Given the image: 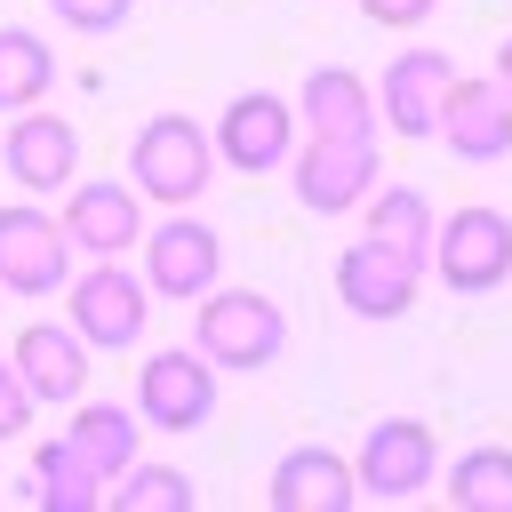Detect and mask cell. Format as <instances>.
<instances>
[{
    "label": "cell",
    "instance_id": "1",
    "mask_svg": "<svg viewBox=\"0 0 512 512\" xmlns=\"http://www.w3.org/2000/svg\"><path fill=\"white\" fill-rule=\"evenodd\" d=\"M192 352L216 376H256L288 352V312L264 288H208L192 312Z\"/></svg>",
    "mask_w": 512,
    "mask_h": 512
},
{
    "label": "cell",
    "instance_id": "2",
    "mask_svg": "<svg viewBox=\"0 0 512 512\" xmlns=\"http://www.w3.org/2000/svg\"><path fill=\"white\" fill-rule=\"evenodd\" d=\"M216 176V144L192 112H152L136 136H128V184L152 200V208H192Z\"/></svg>",
    "mask_w": 512,
    "mask_h": 512
},
{
    "label": "cell",
    "instance_id": "3",
    "mask_svg": "<svg viewBox=\"0 0 512 512\" xmlns=\"http://www.w3.org/2000/svg\"><path fill=\"white\" fill-rule=\"evenodd\" d=\"M352 480L376 504H408V496L440 488V440H432V424L424 416H376L360 432V448H352Z\"/></svg>",
    "mask_w": 512,
    "mask_h": 512
},
{
    "label": "cell",
    "instance_id": "4",
    "mask_svg": "<svg viewBox=\"0 0 512 512\" xmlns=\"http://www.w3.org/2000/svg\"><path fill=\"white\" fill-rule=\"evenodd\" d=\"M424 264L440 272L448 296H488V288H504V280H512V216H504V208H480V200L456 208V216H440Z\"/></svg>",
    "mask_w": 512,
    "mask_h": 512
},
{
    "label": "cell",
    "instance_id": "5",
    "mask_svg": "<svg viewBox=\"0 0 512 512\" xmlns=\"http://www.w3.org/2000/svg\"><path fill=\"white\" fill-rule=\"evenodd\" d=\"M72 328L88 352H136V336L152 328V288L144 272H128L120 256H96L72 280Z\"/></svg>",
    "mask_w": 512,
    "mask_h": 512
},
{
    "label": "cell",
    "instance_id": "6",
    "mask_svg": "<svg viewBox=\"0 0 512 512\" xmlns=\"http://www.w3.org/2000/svg\"><path fill=\"white\" fill-rule=\"evenodd\" d=\"M136 416L152 424V432H200L208 416H216V368L192 352V344H160V352H144V368H136Z\"/></svg>",
    "mask_w": 512,
    "mask_h": 512
},
{
    "label": "cell",
    "instance_id": "7",
    "mask_svg": "<svg viewBox=\"0 0 512 512\" xmlns=\"http://www.w3.org/2000/svg\"><path fill=\"white\" fill-rule=\"evenodd\" d=\"M208 144H216L224 168H240V176H272V168H288V152H296V104L272 96V88H240V96L216 112Z\"/></svg>",
    "mask_w": 512,
    "mask_h": 512
},
{
    "label": "cell",
    "instance_id": "8",
    "mask_svg": "<svg viewBox=\"0 0 512 512\" xmlns=\"http://www.w3.org/2000/svg\"><path fill=\"white\" fill-rule=\"evenodd\" d=\"M288 184L312 216H352L376 184V136H304L288 152Z\"/></svg>",
    "mask_w": 512,
    "mask_h": 512
},
{
    "label": "cell",
    "instance_id": "9",
    "mask_svg": "<svg viewBox=\"0 0 512 512\" xmlns=\"http://www.w3.org/2000/svg\"><path fill=\"white\" fill-rule=\"evenodd\" d=\"M144 288L152 296H176V304H200L208 288H216V272H224V240H216V224H200V216H160V224H144Z\"/></svg>",
    "mask_w": 512,
    "mask_h": 512
},
{
    "label": "cell",
    "instance_id": "10",
    "mask_svg": "<svg viewBox=\"0 0 512 512\" xmlns=\"http://www.w3.org/2000/svg\"><path fill=\"white\" fill-rule=\"evenodd\" d=\"M416 288H424V264L400 256V248H384V240H368V232L336 256V304L352 320H408Z\"/></svg>",
    "mask_w": 512,
    "mask_h": 512
},
{
    "label": "cell",
    "instance_id": "11",
    "mask_svg": "<svg viewBox=\"0 0 512 512\" xmlns=\"http://www.w3.org/2000/svg\"><path fill=\"white\" fill-rule=\"evenodd\" d=\"M64 280H72V240H64V224H56L48 208H32V200L0 208V288H8V296H56Z\"/></svg>",
    "mask_w": 512,
    "mask_h": 512
},
{
    "label": "cell",
    "instance_id": "12",
    "mask_svg": "<svg viewBox=\"0 0 512 512\" xmlns=\"http://www.w3.org/2000/svg\"><path fill=\"white\" fill-rule=\"evenodd\" d=\"M72 200H64V240L80 248V256H128L136 240H144V192L136 184H120V176H72L64 184Z\"/></svg>",
    "mask_w": 512,
    "mask_h": 512
},
{
    "label": "cell",
    "instance_id": "13",
    "mask_svg": "<svg viewBox=\"0 0 512 512\" xmlns=\"http://www.w3.org/2000/svg\"><path fill=\"white\" fill-rule=\"evenodd\" d=\"M0 168L16 192H64L80 176V128L64 112H8V136H0Z\"/></svg>",
    "mask_w": 512,
    "mask_h": 512
},
{
    "label": "cell",
    "instance_id": "14",
    "mask_svg": "<svg viewBox=\"0 0 512 512\" xmlns=\"http://www.w3.org/2000/svg\"><path fill=\"white\" fill-rule=\"evenodd\" d=\"M448 80H456V56H440V48H408V56H392L384 80H376V120H384L392 136L424 144V136L440 128V96H448Z\"/></svg>",
    "mask_w": 512,
    "mask_h": 512
},
{
    "label": "cell",
    "instance_id": "15",
    "mask_svg": "<svg viewBox=\"0 0 512 512\" xmlns=\"http://www.w3.org/2000/svg\"><path fill=\"white\" fill-rule=\"evenodd\" d=\"M456 160H472V168H488V160H504L512 152V96L496 88V72L488 80H448V96H440V128H432Z\"/></svg>",
    "mask_w": 512,
    "mask_h": 512
},
{
    "label": "cell",
    "instance_id": "16",
    "mask_svg": "<svg viewBox=\"0 0 512 512\" xmlns=\"http://www.w3.org/2000/svg\"><path fill=\"white\" fill-rule=\"evenodd\" d=\"M8 360L32 384V400H48V408H72L88 392V344H80L72 320H24L16 344H8Z\"/></svg>",
    "mask_w": 512,
    "mask_h": 512
},
{
    "label": "cell",
    "instance_id": "17",
    "mask_svg": "<svg viewBox=\"0 0 512 512\" xmlns=\"http://www.w3.org/2000/svg\"><path fill=\"white\" fill-rule=\"evenodd\" d=\"M264 496H272V512H352L360 504V480H352V456L304 440V448H288L272 464Z\"/></svg>",
    "mask_w": 512,
    "mask_h": 512
},
{
    "label": "cell",
    "instance_id": "18",
    "mask_svg": "<svg viewBox=\"0 0 512 512\" xmlns=\"http://www.w3.org/2000/svg\"><path fill=\"white\" fill-rule=\"evenodd\" d=\"M296 128L304 136H376V88L352 64H312L296 88Z\"/></svg>",
    "mask_w": 512,
    "mask_h": 512
},
{
    "label": "cell",
    "instance_id": "19",
    "mask_svg": "<svg viewBox=\"0 0 512 512\" xmlns=\"http://www.w3.org/2000/svg\"><path fill=\"white\" fill-rule=\"evenodd\" d=\"M64 440H72V448L88 456V472L112 488V480L136 464L144 416H136V408H120V400H88V392H80V400H72V432H64Z\"/></svg>",
    "mask_w": 512,
    "mask_h": 512
},
{
    "label": "cell",
    "instance_id": "20",
    "mask_svg": "<svg viewBox=\"0 0 512 512\" xmlns=\"http://www.w3.org/2000/svg\"><path fill=\"white\" fill-rule=\"evenodd\" d=\"M24 496L40 512H96L104 504V480L88 472V456L72 440H40L32 448V472H24Z\"/></svg>",
    "mask_w": 512,
    "mask_h": 512
},
{
    "label": "cell",
    "instance_id": "21",
    "mask_svg": "<svg viewBox=\"0 0 512 512\" xmlns=\"http://www.w3.org/2000/svg\"><path fill=\"white\" fill-rule=\"evenodd\" d=\"M360 216H368V240H384V248H400V256H416V264L432 256V224H440V216H432V200H424L416 184H384V176H376L368 200H360Z\"/></svg>",
    "mask_w": 512,
    "mask_h": 512
},
{
    "label": "cell",
    "instance_id": "22",
    "mask_svg": "<svg viewBox=\"0 0 512 512\" xmlns=\"http://www.w3.org/2000/svg\"><path fill=\"white\" fill-rule=\"evenodd\" d=\"M48 88H56V48L32 24H0V120L32 112Z\"/></svg>",
    "mask_w": 512,
    "mask_h": 512
},
{
    "label": "cell",
    "instance_id": "23",
    "mask_svg": "<svg viewBox=\"0 0 512 512\" xmlns=\"http://www.w3.org/2000/svg\"><path fill=\"white\" fill-rule=\"evenodd\" d=\"M440 488L464 512H512V448H464L456 464H440Z\"/></svg>",
    "mask_w": 512,
    "mask_h": 512
},
{
    "label": "cell",
    "instance_id": "24",
    "mask_svg": "<svg viewBox=\"0 0 512 512\" xmlns=\"http://www.w3.org/2000/svg\"><path fill=\"white\" fill-rule=\"evenodd\" d=\"M104 496H112L120 512H192V504H200L192 472H176V464H144V456H136Z\"/></svg>",
    "mask_w": 512,
    "mask_h": 512
},
{
    "label": "cell",
    "instance_id": "25",
    "mask_svg": "<svg viewBox=\"0 0 512 512\" xmlns=\"http://www.w3.org/2000/svg\"><path fill=\"white\" fill-rule=\"evenodd\" d=\"M128 8H136V0H48V16H56L64 32H80V40L120 32V24H128Z\"/></svg>",
    "mask_w": 512,
    "mask_h": 512
},
{
    "label": "cell",
    "instance_id": "26",
    "mask_svg": "<svg viewBox=\"0 0 512 512\" xmlns=\"http://www.w3.org/2000/svg\"><path fill=\"white\" fill-rule=\"evenodd\" d=\"M32 384L16 376V360H0V440H24V424H32Z\"/></svg>",
    "mask_w": 512,
    "mask_h": 512
},
{
    "label": "cell",
    "instance_id": "27",
    "mask_svg": "<svg viewBox=\"0 0 512 512\" xmlns=\"http://www.w3.org/2000/svg\"><path fill=\"white\" fill-rule=\"evenodd\" d=\"M360 16L384 24V32H416V24L432 16V0H360Z\"/></svg>",
    "mask_w": 512,
    "mask_h": 512
},
{
    "label": "cell",
    "instance_id": "28",
    "mask_svg": "<svg viewBox=\"0 0 512 512\" xmlns=\"http://www.w3.org/2000/svg\"><path fill=\"white\" fill-rule=\"evenodd\" d=\"M496 88H504V96H512V32H504V40H496Z\"/></svg>",
    "mask_w": 512,
    "mask_h": 512
}]
</instances>
